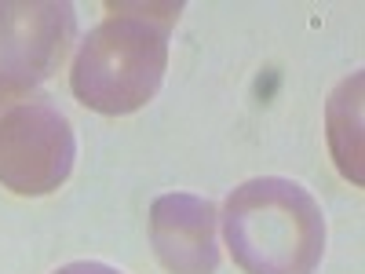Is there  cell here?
Returning <instances> with one entry per match:
<instances>
[{
  "label": "cell",
  "instance_id": "cell-1",
  "mask_svg": "<svg viewBox=\"0 0 365 274\" xmlns=\"http://www.w3.org/2000/svg\"><path fill=\"white\" fill-rule=\"evenodd\" d=\"M223 234L245 274H314L325 253L322 205L292 179H252L227 198Z\"/></svg>",
  "mask_w": 365,
  "mask_h": 274
},
{
  "label": "cell",
  "instance_id": "cell-2",
  "mask_svg": "<svg viewBox=\"0 0 365 274\" xmlns=\"http://www.w3.org/2000/svg\"><path fill=\"white\" fill-rule=\"evenodd\" d=\"M168 22L154 26L150 15L113 11L91 34L73 66V91L81 103L103 113H128L143 106L165 70Z\"/></svg>",
  "mask_w": 365,
  "mask_h": 274
},
{
  "label": "cell",
  "instance_id": "cell-3",
  "mask_svg": "<svg viewBox=\"0 0 365 274\" xmlns=\"http://www.w3.org/2000/svg\"><path fill=\"white\" fill-rule=\"evenodd\" d=\"M73 165V132L44 99H19L0 110V179L19 194H44Z\"/></svg>",
  "mask_w": 365,
  "mask_h": 274
},
{
  "label": "cell",
  "instance_id": "cell-4",
  "mask_svg": "<svg viewBox=\"0 0 365 274\" xmlns=\"http://www.w3.org/2000/svg\"><path fill=\"white\" fill-rule=\"evenodd\" d=\"M37 4H11L0 8V84L15 81H34L48 73L51 63H58L73 34V15L70 8L41 4V15L34 29L26 34L29 19Z\"/></svg>",
  "mask_w": 365,
  "mask_h": 274
},
{
  "label": "cell",
  "instance_id": "cell-5",
  "mask_svg": "<svg viewBox=\"0 0 365 274\" xmlns=\"http://www.w3.org/2000/svg\"><path fill=\"white\" fill-rule=\"evenodd\" d=\"M150 234L161 263L172 274H212L216 270V208L190 194H168L154 201Z\"/></svg>",
  "mask_w": 365,
  "mask_h": 274
},
{
  "label": "cell",
  "instance_id": "cell-6",
  "mask_svg": "<svg viewBox=\"0 0 365 274\" xmlns=\"http://www.w3.org/2000/svg\"><path fill=\"white\" fill-rule=\"evenodd\" d=\"M55 274H125V270H117L110 263H99V260H77V263L58 267Z\"/></svg>",
  "mask_w": 365,
  "mask_h": 274
}]
</instances>
